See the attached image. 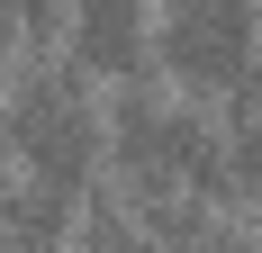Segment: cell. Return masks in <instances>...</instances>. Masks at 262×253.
<instances>
[{
	"label": "cell",
	"mask_w": 262,
	"mask_h": 253,
	"mask_svg": "<svg viewBox=\"0 0 262 253\" xmlns=\"http://www.w3.org/2000/svg\"><path fill=\"white\" fill-rule=\"evenodd\" d=\"M0 145L18 154V172L46 181H91L100 172V91L73 54H27L0 81Z\"/></svg>",
	"instance_id": "6da1fadb"
},
{
	"label": "cell",
	"mask_w": 262,
	"mask_h": 253,
	"mask_svg": "<svg viewBox=\"0 0 262 253\" xmlns=\"http://www.w3.org/2000/svg\"><path fill=\"white\" fill-rule=\"evenodd\" d=\"M253 46H262L253 0H172L163 27H154V64L199 100H226L244 81V64H253Z\"/></svg>",
	"instance_id": "7a4b0ae2"
},
{
	"label": "cell",
	"mask_w": 262,
	"mask_h": 253,
	"mask_svg": "<svg viewBox=\"0 0 262 253\" xmlns=\"http://www.w3.org/2000/svg\"><path fill=\"white\" fill-rule=\"evenodd\" d=\"M9 64H18V27H9V9H0V81H9Z\"/></svg>",
	"instance_id": "8992f818"
},
{
	"label": "cell",
	"mask_w": 262,
	"mask_h": 253,
	"mask_svg": "<svg viewBox=\"0 0 262 253\" xmlns=\"http://www.w3.org/2000/svg\"><path fill=\"white\" fill-rule=\"evenodd\" d=\"M73 217H81V190H73V181L18 172V190L0 199V253H63V244H73Z\"/></svg>",
	"instance_id": "277c9868"
},
{
	"label": "cell",
	"mask_w": 262,
	"mask_h": 253,
	"mask_svg": "<svg viewBox=\"0 0 262 253\" xmlns=\"http://www.w3.org/2000/svg\"><path fill=\"white\" fill-rule=\"evenodd\" d=\"M235 100H253V109H262V46H253V64H244V81H235Z\"/></svg>",
	"instance_id": "5b68a950"
},
{
	"label": "cell",
	"mask_w": 262,
	"mask_h": 253,
	"mask_svg": "<svg viewBox=\"0 0 262 253\" xmlns=\"http://www.w3.org/2000/svg\"><path fill=\"white\" fill-rule=\"evenodd\" d=\"M253 9H262V0H253Z\"/></svg>",
	"instance_id": "ba28073f"
},
{
	"label": "cell",
	"mask_w": 262,
	"mask_h": 253,
	"mask_svg": "<svg viewBox=\"0 0 262 253\" xmlns=\"http://www.w3.org/2000/svg\"><path fill=\"white\" fill-rule=\"evenodd\" d=\"M63 54L91 81H145L154 73V18H145V0H73Z\"/></svg>",
	"instance_id": "3957f363"
},
{
	"label": "cell",
	"mask_w": 262,
	"mask_h": 253,
	"mask_svg": "<svg viewBox=\"0 0 262 253\" xmlns=\"http://www.w3.org/2000/svg\"><path fill=\"white\" fill-rule=\"evenodd\" d=\"M9 190H18V154L0 145V199H9Z\"/></svg>",
	"instance_id": "52a82bcc"
}]
</instances>
